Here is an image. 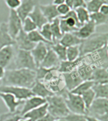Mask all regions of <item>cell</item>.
Here are the masks:
<instances>
[{
	"mask_svg": "<svg viewBox=\"0 0 108 121\" xmlns=\"http://www.w3.org/2000/svg\"><path fill=\"white\" fill-rule=\"evenodd\" d=\"M37 81L36 71L28 69H12L5 70L4 77L0 86H17L31 89Z\"/></svg>",
	"mask_w": 108,
	"mask_h": 121,
	"instance_id": "obj_1",
	"label": "cell"
},
{
	"mask_svg": "<svg viewBox=\"0 0 108 121\" xmlns=\"http://www.w3.org/2000/svg\"><path fill=\"white\" fill-rule=\"evenodd\" d=\"M108 43V32L95 33L87 39L82 41L79 45L80 56L104 48Z\"/></svg>",
	"mask_w": 108,
	"mask_h": 121,
	"instance_id": "obj_2",
	"label": "cell"
},
{
	"mask_svg": "<svg viewBox=\"0 0 108 121\" xmlns=\"http://www.w3.org/2000/svg\"><path fill=\"white\" fill-rule=\"evenodd\" d=\"M46 101L48 106V113L55 119H64L71 113L63 96L54 94L46 98Z\"/></svg>",
	"mask_w": 108,
	"mask_h": 121,
	"instance_id": "obj_3",
	"label": "cell"
},
{
	"mask_svg": "<svg viewBox=\"0 0 108 121\" xmlns=\"http://www.w3.org/2000/svg\"><path fill=\"white\" fill-rule=\"evenodd\" d=\"M83 60L96 68L108 69V53L106 46L84 56Z\"/></svg>",
	"mask_w": 108,
	"mask_h": 121,
	"instance_id": "obj_4",
	"label": "cell"
},
{
	"mask_svg": "<svg viewBox=\"0 0 108 121\" xmlns=\"http://www.w3.org/2000/svg\"><path fill=\"white\" fill-rule=\"evenodd\" d=\"M15 69H28L36 71L37 67L34 60L31 51L17 48L15 54Z\"/></svg>",
	"mask_w": 108,
	"mask_h": 121,
	"instance_id": "obj_5",
	"label": "cell"
},
{
	"mask_svg": "<svg viewBox=\"0 0 108 121\" xmlns=\"http://www.w3.org/2000/svg\"><path fill=\"white\" fill-rule=\"evenodd\" d=\"M65 101L71 113L79 115H87L85 105L81 96L68 92L65 98Z\"/></svg>",
	"mask_w": 108,
	"mask_h": 121,
	"instance_id": "obj_6",
	"label": "cell"
},
{
	"mask_svg": "<svg viewBox=\"0 0 108 121\" xmlns=\"http://www.w3.org/2000/svg\"><path fill=\"white\" fill-rule=\"evenodd\" d=\"M6 26L9 35L13 40H15L22 29V21L17 14L16 10H10L8 21L6 23Z\"/></svg>",
	"mask_w": 108,
	"mask_h": 121,
	"instance_id": "obj_7",
	"label": "cell"
},
{
	"mask_svg": "<svg viewBox=\"0 0 108 121\" xmlns=\"http://www.w3.org/2000/svg\"><path fill=\"white\" fill-rule=\"evenodd\" d=\"M0 92L12 94L18 100L21 101H25L34 96L31 89L17 86H0Z\"/></svg>",
	"mask_w": 108,
	"mask_h": 121,
	"instance_id": "obj_8",
	"label": "cell"
},
{
	"mask_svg": "<svg viewBox=\"0 0 108 121\" xmlns=\"http://www.w3.org/2000/svg\"><path fill=\"white\" fill-rule=\"evenodd\" d=\"M108 112V99L96 98L88 110L87 115L97 117Z\"/></svg>",
	"mask_w": 108,
	"mask_h": 121,
	"instance_id": "obj_9",
	"label": "cell"
},
{
	"mask_svg": "<svg viewBox=\"0 0 108 121\" xmlns=\"http://www.w3.org/2000/svg\"><path fill=\"white\" fill-rule=\"evenodd\" d=\"M65 87L68 91L71 92L83 81L76 69L70 72L62 73Z\"/></svg>",
	"mask_w": 108,
	"mask_h": 121,
	"instance_id": "obj_10",
	"label": "cell"
},
{
	"mask_svg": "<svg viewBox=\"0 0 108 121\" xmlns=\"http://www.w3.org/2000/svg\"><path fill=\"white\" fill-rule=\"evenodd\" d=\"M39 4V0H22L21 4L16 10L22 21H24L32 12L36 6Z\"/></svg>",
	"mask_w": 108,
	"mask_h": 121,
	"instance_id": "obj_11",
	"label": "cell"
},
{
	"mask_svg": "<svg viewBox=\"0 0 108 121\" xmlns=\"http://www.w3.org/2000/svg\"><path fill=\"white\" fill-rule=\"evenodd\" d=\"M50 46V45L45 43L40 42L36 44L35 47L31 50L33 57L37 68L40 66L44 58L45 57Z\"/></svg>",
	"mask_w": 108,
	"mask_h": 121,
	"instance_id": "obj_12",
	"label": "cell"
},
{
	"mask_svg": "<svg viewBox=\"0 0 108 121\" xmlns=\"http://www.w3.org/2000/svg\"><path fill=\"white\" fill-rule=\"evenodd\" d=\"M15 46L18 49L24 50H31L35 47L36 44L29 40L28 35L25 32L21 30L19 35L15 38Z\"/></svg>",
	"mask_w": 108,
	"mask_h": 121,
	"instance_id": "obj_13",
	"label": "cell"
},
{
	"mask_svg": "<svg viewBox=\"0 0 108 121\" xmlns=\"http://www.w3.org/2000/svg\"><path fill=\"white\" fill-rule=\"evenodd\" d=\"M46 103V99L36 96H31V98L24 101V103L22 104V108L20 110L21 115L23 116L25 113L29 112V111H31L37 107H41L45 104Z\"/></svg>",
	"mask_w": 108,
	"mask_h": 121,
	"instance_id": "obj_14",
	"label": "cell"
},
{
	"mask_svg": "<svg viewBox=\"0 0 108 121\" xmlns=\"http://www.w3.org/2000/svg\"><path fill=\"white\" fill-rule=\"evenodd\" d=\"M0 98L4 102L9 112H15L18 110V107L22 105L24 103V101L18 100L14 96L9 93L0 92Z\"/></svg>",
	"mask_w": 108,
	"mask_h": 121,
	"instance_id": "obj_15",
	"label": "cell"
},
{
	"mask_svg": "<svg viewBox=\"0 0 108 121\" xmlns=\"http://www.w3.org/2000/svg\"><path fill=\"white\" fill-rule=\"evenodd\" d=\"M96 25L94 21L90 20L88 22H86L78 29L77 31L74 32L73 33L82 40H86L89 38L91 35L96 33Z\"/></svg>",
	"mask_w": 108,
	"mask_h": 121,
	"instance_id": "obj_16",
	"label": "cell"
},
{
	"mask_svg": "<svg viewBox=\"0 0 108 121\" xmlns=\"http://www.w3.org/2000/svg\"><path fill=\"white\" fill-rule=\"evenodd\" d=\"M14 47L15 45H8L0 50V67L5 68L10 64L15 54Z\"/></svg>",
	"mask_w": 108,
	"mask_h": 121,
	"instance_id": "obj_17",
	"label": "cell"
},
{
	"mask_svg": "<svg viewBox=\"0 0 108 121\" xmlns=\"http://www.w3.org/2000/svg\"><path fill=\"white\" fill-rule=\"evenodd\" d=\"M60 62L61 61L59 60L57 56L49 47L48 52L39 67H42L46 69H52V68L58 69L60 66Z\"/></svg>",
	"mask_w": 108,
	"mask_h": 121,
	"instance_id": "obj_18",
	"label": "cell"
},
{
	"mask_svg": "<svg viewBox=\"0 0 108 121\" xmlns=\"http://www.w3.org/2000/svg\"><path fill=\"white\" fill-rule=\"evenodd\" d=\"M48 114V106L47 103L33 110L29 111L22 116V118L24 119H27L30 121H36L42 117Z\"/></svg>",
	"mask_w": 108,
	"mask_h": 121,
	"instance_id": "obj_19",
	"label": "cell"
},
{
	"mask_svg": "<svg viewBox=\"0 0 108 121\" xmlns=\"http://www.w3.org/2000/svg\"><path fill=\"white\" fill-rule=\"evenodd\" d=\"M28 17L35 23L38 30L41 29L45 24L48 22L40 9V4L36 6Z\"/></svg>",
	"mask_w": 108,
	"mask_h": 121,
	"instance_id": "obj_20",
	"label": "cell"
},
{
	"mask_svg": "<svg viewBox=\"0 0 108 121\" xmlns=\"http://www.w3.org/2000/svg\"><path fill=\"white\" fill-rule=\"evenodd\" d=\"M31 91L33 93L34 96H38L40 98L46 99L49 96L54 95L50 91V89L47 87L45 84L42 82L37 80L33 87L31 89Z\"/></svg>",
	"mask_w": 108,
	"mask_h": 121,
	"instance_id": "obj_21",
	"label": "cell"
},
{
	"mask_svg": "<svg viewBox=\"0 0 108 121\" xmlns=\"http://www.w3.org/2000/svg\"><path fill=\"white\" fill-rule=\"evenodd\" d=\"M40 8L48 22H51L54 19L59 17L58 12L57 10V6L53 3L40 4Z\"/></svg>",
	"mask_w": 108,
	"mask_h": 121,
	"instance_id": "obj_22",
	"label": "cell"
},
{
	"mask_svg": "<svg viewBox=\"0 0 108 121\" xmlns=\"http://www.w3.org/2000/svg\"><path fill=\"white\" fill-rule=\"evenodd\" d=\"M83 61V56H80L79 58L75 60H64L60 62L58 67V71L61 73H67L77 69L79 65Z\"/></svg>",
	"mask_w": 108,
	"mask_h": 121,
	"instance_id": "obj_23",
	"label": "cell"
},
{
	"mask_svg": "<svg viewBox=\"0 0 108 121\" xmlns=\"http://www.w3.org/2000/svg\"><path fill=\"white\" fill-rule=\"evenodd\" d=\"M95 68H94L93 66L83 61V60L79 66L77 68L76 70L83 81H86L91 80Z\"/></svg>",
	"mask_w": 108,
	"mask_h": 121,
	"instance_id": "obj_24",
	"label": "cell"
},
{
	"mask_svg": "<svg viewBox=\"0 0 108 121\" xmlns=\"http://www.w3.org/2000/svg\"><path fill=\"white\" fill-rule=\"evenodd\" d=\"M82 41L83 40L79 39L73 33H69L64 34L58 43L67 48L69 47L79 46Z\"/></svg>",
	"mask_w": 108,
	"mask_h": 121,
	"instance_id": "obj_25",
	"label": "cell"
},
{
	"mask_svg": "<svg viewBox=\"0 0 108 121\" xmlns=\"http://www.w3.org/2000/svg\"><path fill=\"white\" fill-rule=\"evenodd\" d=\"M8 45H15V41L9 35L6 23L3 22L0 24V50Z\"/></svg>",
	"mask_w": 108,
	"mask_h": 121,
	"instance_id": "obj_26",
	"label": "cell"
},
{
	"mask_svg": "<svg viewBox=\"0 0 108 121\" xmlns=\"http://www.w3.org/2000/svg\"><path fill=\"white\" fill-rule=\"evenodd\" d=\"M91 80L95 84H108V70L105 68H95Z\"/></svg>",
	"mask_w": 108,
	"mask_h": 121,
	"instance_id": "obj_27",
	"label": "cell"
},
{
	"mask_svg": "<svg viewBox=\"0 0 108 121\" xmlns=\"http://www.w3.org/2000/svg\"><path fill=\"white\" fill-rule=\"evenodd\" d=\"M49 23L50 24V28L52 31L53 43H58L63 36V33L61 31L60 27V18L58 17L54 19V21Z\"/></svg>",
	"mask_w": 108,
	"mask_h": 121,
	"instance_id": "obj_28",
	"label": "cell"
},
{
	"mask_svg": "<svg viewBox=\"0 0 108 121\" xmlns=\"http://www.w3.org/2000/svg\"><path fill=\"white\" fill-rule=\"evenodd\" d=\"M95 82L92 80H86L83 81L79 86H77L75 89L73 90L71 92L79 96H81L83 93L88 91V90L91 89L94 86Z\"/></svg>",
	"mask_w": 108,
	"mask_h": 121,
	"instance_id": "obj_29",
	"label": "cell"
},
{
	"mask_svg": "<svg viewBox=\"0 0 108 121\" xmlns=\"http://www.w3.org/2000/svg\"><path fill=\"white\" fill-rule=\"evenodd\" d=\"M92 89L95 92L96 98L108 99V84H95Z\"/></svg>",
	"mask_w": 108,
	"mask_h": 121,
	"instance_id": "obj_30",
	"label": "cell"
},
{
	"mask_svg": "<svg viewBox=\"0 0 108 121\" xmlns=\"http://www.w3.org/2000/svg\"><path fill=\"white\" fill-rule=\"evenodd\" d=\"M50 48L52 49L55 54L57 56L58 58L60 61H64L67 60L66 58V52L67 48L60 43H56L52 45H50Z\"/></svg>",
	"mask_w": 108,
	"mask_h": 121,
	"instance_id": "obj_31",
	"label": "cell"
},
{
	"mask_svg": "<svg viewBox=\"0 0 108 121\" xmlns=\"http://www.w3.org/2000/svg\"><path fill=\"white\" fill-rule=\"evenodd\" d=\"M90 20L94 21L96 26L108 24V15H104L99 12L90 13Z\"/></svg>",
	"mask_w": 108,
	"mask_h": 121,
	"instance_id": "obj_32",
	"label": "cell"
},
{
	"mask_svg": "<svg viewBox=\"0 0 108 121\" xmlns=\"http://www.w3.org/2000/svg\"><path fill=\"white\" fill-rule=\"evenodd\" d=\"M75 10L76 13L78 21L81 25L85 24L90 20V13L88 12L86 7H79L75 9Z\"/></svg>",
	"mask_w": 108,
	"mask_h": 121,
	"instance_id": "obj_33",
	"label": "cell"
},
{
	"mask_svg": "<svg viewBox=\"0 0 108 121\" xmlns=\"http://www.w3.org/2000/svg\"><path fill=\"white\" fill-rule=\"evenodd\" d=\"M108 3L107 0H90L87 3L86 9L90 13L98 12L102 4Z\"/></svg>",
	"mask_w": 108,
	"mask_h": 121,
	"instance_id": "obj_34",
	"label": "cell"
},
{
	"mask_svg": "<svg viewBox=\"0 0 108 121\" xmlns=\"http://www.w3.org/2000/svg\"><path fill=\"white\" fill-rule=\"evenodd\" d=\"M27 35H28V37H29V40H31L34 43L36 44L38 43H40V42H42V43H45L49 45H53V43L48 42L47 40H46L43 37V36L40 34L38 29L33 31L29 33H27Z\"/></svg>",
	"mask_w": 108,
	"mask_h": 121,
	"instance_id": "obj_35",
	"label": "cell"
},
{
	"mask_svg": "<svg viewBox=\"0 0 108 121\" xmlns=\"http://www.w3.org/2000/svg\"><path fill=\"white\" fill-rule=\"evenodd\" d=\"M22 119L21 111L17 110L15 112H7L0 115V121H19Z\"/></svg>",
	"mask_w": 108,
	"mask_h": 121,
	"instance_id": "obj_36",
	"label": "cell"
},
{
	"mask_svg": "<svg viewBox=\"0 0 108 121\" xmlns=\"http://www.w3.org/2000/svg\"><path fill=\"white\" fill-rule=\"evenodd\" d=\"M81 96L83 102L85 103L86 110H87V113L88 110L89 109L91 104H92V103L94 102V101L96 99L95 92L93 91V89H91L88 90V91L85 92V93H83Z\"/></svg>",
	"mask_w": 108,
	"mask_h": 121,
	"instance_id": "obj_37",
	"label": "cell"
},
{
	"mask_svg": "<svg viewBox=\"0 0 108 121\" xmlns=\"http://www.w3.org/2000/svg\"><path fill=\"white\" fill-rule=\"evenodd\" d=\"M80 57L79 46L69 47L67 48L66 58L67 60H75Z\"/></svg>",
	"mask_w": 108,
	"mask_h": 121,
	"instance_id": "obj_38",
	"label": "cell"
},
{
	"mask_svg": "<svg viewBox=\"0 0 108 121\" xmlns=\"http://www.w3.org/2000/svg\"><path fill=\"white\" fill-rule=\"evenodd\" d=\"M37 29V27L35 23L29 17L25 18L22 22V30L26 33H29Z\"/></svg>",
	"mask_w": 108,
	"mask_h": 121,
	"instance_id": "obj_39",
	"label": "cell"
},
{
	"mask_svg": "<svg viewBox=\"0 0 108 121\" xmlns=\"http://www.w3.org/2000/svg\"><path fill=\"white\" fill-rule=\"evenodd\" d=\"M40 34L43 36V37L47 40L48 42L53 43L52 42V35L50 28V24L49 22L45 24L40 29H39ZM54 44V43H53Z\"/></svg>",
	"mask_w": 108,
	"mask_h": 121,
	"instance_id": "obj_40",
	"label": "cell"
},
{
	"mask_svg": "<svg viewBox=\"0 0 108 121\" xmlns=\"http://www.w3.org/2000/svg\"><path fill=\"white\" fill-rule=\"evenodd\" d=\"M66 121H88L86 116L70 113L67 116L64 118Z\"/></svg>",
	"mask_w": 108,
	"mask_h": 121,
	"instance_id": "obj_41",
	"label": "cell"
},
{
	"mask_svg": "<svg viewBox=\"0 0 108 121\" xmlns=\"http://www.w3.org/2000/svg\"><path fill=\"white\" fill-rule=\"evenodd\" d=\"M71 10H72V9L68 5H67L66 3L57 6V10L58 12V15L60 17L65 16L69 12V11Z\"/></svg>",
	"mask_w": 108,
	"mask_h": 121,
	"instance_id": "obj_42",
	"label": "cell"
},
{
	"mask_svg": "<svg viewBox=\"0 0 108 121\" xmlns=\"http://www.w3.org/2000/svg\"><path fill=\"white\" fill-rule=\"evenodd\" d=\"M4 3L8 7L10 10H16L21 4V0H4Z\"/></svg>",
	"mask_w": 108,
	"mask_h": 121,
	"instance_id": "obj_43",
	"label": "cell"
},
{
	"mask_svg": "<svg viewBox=\"0 0 108 121\" xmlns=\"http://www.w3.org/2000/svg\"><path fill=\"white\" fill-rule=\"evenodd\" d=\"M60 27L61 31L63 35L65 33H74L75 31L73 29L69 27L66 22L64 19L60 18Z\"/></svg>",
	"mask_w": 108,
	"mask_h": 121,
	"instance_id": "obj_44",
	"label": "cell"
},
{
	"mask_svg": "<svg viewBox=\"0 0 108 121\" xmlns=\"http://www.w3.org/2000/svg\"><path fill=\"white\" fill-rule=\"evenodd\" d=\"M87 3L85 0H73V10L79 7H86Z\"/></svg>",
	"mask_w": 108,
	"mask_h": 121,
	"instance_id": "obj_45",
	"label": "cell"
},
{
	"mask_svg": "<svg viewBox=\"0 0 108 121\" xmlns=\"http://www.w3.org/2000/svg\"><path fill=\"white\" fill-rule=\"evenodd\" d=\"M99 12L102 13V14L108 15V3L102 4L101 7L100 8Z\"/></svg>",
	"mask_w": 108,
	"mask_h": 121,
	"instance_id": "obj_46",
	"label": "cell"
},
{
	"mask_svg": "<svg viewBox=\"0 0 108 121\" xmlns=\"http://www.w3.org/2000/svg\"><path fill=\"white\" fill-rule=\"evenodd\" d=\"M56 119H55L54 117H52V115H50L49 113L46 114L45 116L42 117V119H39L36 121H54Z\"/></svg>",
	"mask_w": 108,
	"mask_h": 121,
	"instance_id": "obj_47",
	"label": "cell"
},
{
	"mask_svg": "<svg viewBox=\"0 0 108 121\" xmlns=\"http://www.w3.org/2000/svg\"><path fill=\"white\" fill-rule=\"evenodd\" d=\"M97 118L100 119L101 121H108V112L104 114V115L97 117Z\"/></svg>",
	"mask_w": 108,
	"mask_h": 121,
	"instance_id": "obj_48",
	"label": "cell"
},
{
	"mask_svg": "<svg viewBox=\"0 0 108 121\" xmlns=\"http://www.w3.org/2000/svg\"><path fill=\"white\" fill-rule=\"evenodd\" d=\"M85 116L88 121H101L97 117H93V116H89V115H85Z\"/></svg>",
	"mask_w": 108,
	"mask_h": 121,
	"instance_id": "obj_49",
	"label": "cell"
},
{
	"mask_svg": "<svg viewBox=\"0 0 108 121\" xmlns=\"http://www.w3.org/2000/svg\"><path fill=\"white\" fill-rule=\"evenodd\" d=\"M64 3H65V0H54V1H53V4L56 6L64 4Z\"/></svg>",
	"mask_w": 108,
	"mask_h": 121,
	"instance_id": "obj_50",
	"label": "cell"
},
{
	"mask_svg": "<svg viewBox=\"0 0 108 121\" xmlns=\"http://www.w3.org/2000/svg\"><path fill=\"white\" fill-rule=\"evenodd\" d=\"M4 73H5V69H4V68H3L2 67H0V81L4 77Z\"/></svg>",
	"mask_w": 108,
	"mask_h": 121,
	"instance_id": "obj_51",
	"label": "cell"
},
{
	"mask_svg": "<svg viewBox=\"0 0 108 121\" xmlns=\"http://www.w3.org/2000/svg\"><path fill=\"white\" fill-rule=\"evenodd\" d=\"M65 3L68 5L71 9H73V0H65Z\"/></svg>",
	"mask_w": 108,
	"mask_h": 121,
	"instance_id": "obj_52",
	"label": "cell"
},
{
	"mask_svg": "<svg viewBox=\"0 0 108 121\" xmlns=\"http://www.w3.org/2000/svg\"><path fill=\"white\" fill-rule=\"evenodd\" d=\"M54 121H66L64 119H56Z\"/></svg>",
	"mask_w": 108,
	"mask_h": 121,
	"instance_id": "obj_53",
	"label": "cell"
},
{
	"mask_svg": "<svg viewBox=\"0 0 108 121\" xmlns=\"http://www.w3.org/2000/svg\"><path fill=\"white\" fill-rule=\"evenodd\" d=\"M29 121V120H27V119H21V120H20V121Z\"/></svg>",
	"mask_w": 108,
	"mask_h": 121,
	"instance_id": "obj_54",
	"label": "cell"
},
{
	"mask_svg": "<svg viewBox=\"0 0 108 121\" xmlns=\"http://www.w3.org/2000/svg\"><path fill=\"white\" fill-rule=\"evenodd\" d=\"M106 48H107V50H108V43L107 44V45H106Z\"/></svg>",
	"mask_w": 108,
	"mask_h": 121,
	"instance_id": "obj_55",
	"label": "cell"
},
{
	"mask_svg": "<svg viewBox=\"0 0 108 121\" xmlns=\"http://www.w3.org/2000/svg\"><path fill=\"white\" fill-rule=\"evenodd\" d=\"M85 1L86 3H87V2H88V1H90V0H85Z\"/></svg>",
	"mask_w": 108,
	"mask_h": 121,
	"instance_id": "obj_56",
	"label": "cell"
},
{
	"mask_svg": "<svg viewBox=\"0 0 108 121\" xmlns=\"http://www.w3.org/2000/svg\"><path fill=\"white\" fill-rule=\"evenodd\" d=\"M21 1H22V0H21Z\"/></svg>",
	"mask_w": 108,
	"mask_h": 121,
	"instance_id": "obj_57",
	"label": "cell"
},
{
	"mask_svg": "<svg viewBox=\"0 0 108 121\" xmlns=\"http://www.w3.org/2000/svg\"></svg>",
	"mask_w": 108,
	"mask_h": 121,
	"instance_id": "obj_58",
	"label": "cell"
}]
</instances>
